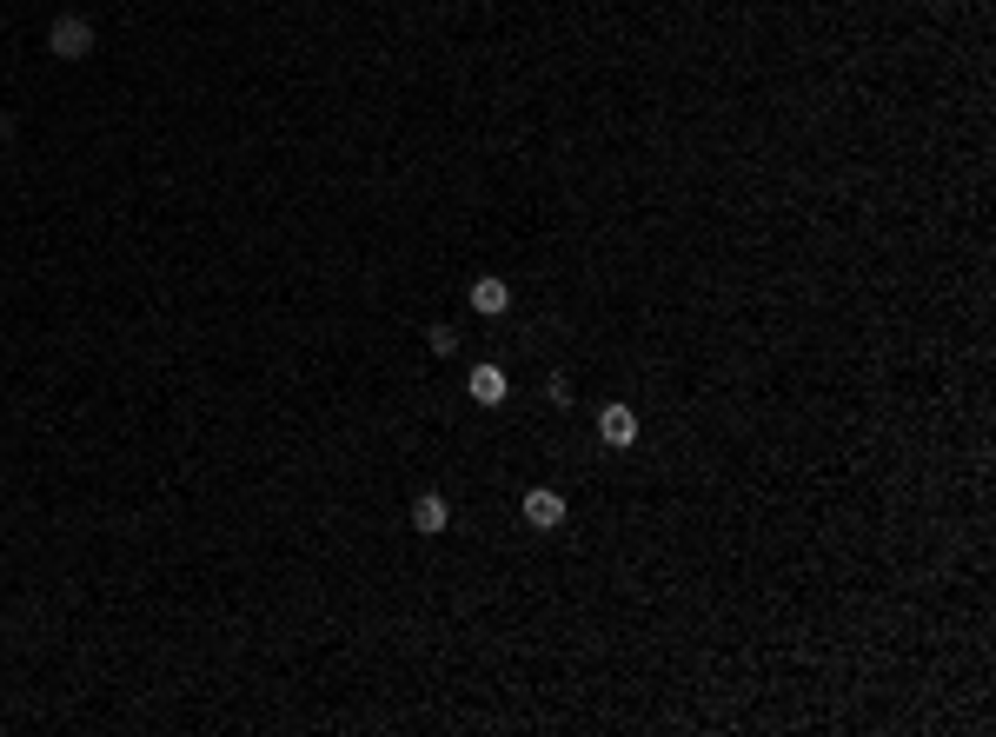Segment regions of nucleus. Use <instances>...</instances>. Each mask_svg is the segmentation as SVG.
<instances>
[{"label": "nucleus", "instance_id": "nucleus-1", "mask_svg": "<svg viewBox=\"0 0 996 737\" xmlns=\"http://www.w3.org/2000/svg\"><path fill=\"white\" fill-rule=\"evenodd\" d=\"M93 40H100V27H93L87 14H60L54 27H47V54L54 60H87Z\"/></svg>", "mask_w": 996, "mask_h": 737}, {"label": "nucleus", "instance_id": "nucleus-2", "mask_svg": "<svg viewBox=\"0 0 996 737\" xmlns=\"http://www.w3.org/2000/svg\"><path fill=\"white\" fill-rule=\"evenodd\" d=\"M598 439L618 445V452H625V445H638V412H631L625 399H618V406H605V412H598Z\"/></svg>", "mask_w": 996, "mask_h": 737}, {"label": "nucleus", "instance_id": "nucleus-3", "mask_svg": "<svg viewBox=\"0 0 996 737\" xmlns=\"http://www.w3.org/2000/svg\"><path fill=\"white\" fill-rule=\"evenodd\" d=\"M445 525H452V505H445L439 492H419L412 498V532H425V538H439Z\"/></svg>", "mask_w": 996, "mask_h": 737}, {"label": "nucleus", "instance_id": "nucleus-4", "mask_svg": "<svg viewBox=\"0 0 996 737\" xmlns=\"http://www.w3.org/2000/svg\"><path fill=\"white\" fill-rule=\"evenodd\" d=\"M525 518H532L538 532H558V525H565V498L538 485V492H525Z\"/></svg>", "mask_w": 996, "mask_h": 737}, {"label": "nucleus", "instance_id": "nucleus-5", "mask_svg": "<svg viewBox=\"0 0 996 737\" xmlns=\"http://www.w3.org/2000/svg\"><path fill=\"white\" fill-rule=\"evenodd\" d=\"M505 306H512V286H505V279H472V313H505Z\"/></svg>", "mask_w": 996, "mask_h": 737}, {"label": "nucleus", "instance_id": "nucleus-6", "mask_svg": "<svg viewBox=\"0 0 996 737\" xmlns=\"http://www.w3.org/2000/svg\"><path fill=\"white\" fill-rule=\"evenodd\" d=\"M465 392H472L479 406H498V399H505V372H498V366H472V379H465Z\"/></svg>", "mask_w": 996, "mask_h": 737}]
</instances>
